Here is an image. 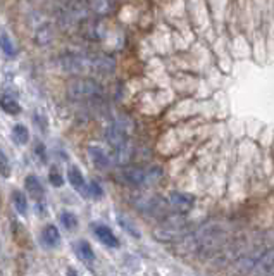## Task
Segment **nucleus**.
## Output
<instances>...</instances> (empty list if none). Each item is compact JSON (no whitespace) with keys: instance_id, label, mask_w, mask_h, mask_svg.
<instances>
[{"instance_id":"4468645a","label":"nucleus","mask_w":274,"mask_h":276,"mask_svg":"<svg viewBox=\"0 0 274 276\" xmlns=\"http://www.w3.org/2000/svg\"><path fill=\"white\" fill-rule=\"evenodd\" d=\"M12 140H14V143L16 145H26L28 143V140H30V130H28L24 124H14V128H12Z\"/></svg>"},{"instance_id":"b1692460","label":"nucleus","mask_w":274,"mask_h":276,"mask_svg":"<svg viewBox=\"0 0 274 276\" xmlns=\"http://www.w3.org/2000/svg\"><path fill=\"white\" fill-rule=\"evenodd\" d=\"M48 180H50V185H54V187H62L64 185V178L57 171H50L48 173Z\"/></svg>"},{"instance_id":"a211bd4d","label":"nucleus","mask_w":274,"mask_h":276,"mask_svg":"<svg viewBox=\"0 0 274 276\" xmlns=\"http://www.w3.org/2000/svg\"><path fill=\"white\" fill-rule=\"evenodd\" d=\"M61 223H62V226H64L66 230H75L76 226H78V218H76L73 212H69V211H64L61 214Z\"/></svg>"},{"instance_id":"f3484780","label":"nucleus","mask_w":274,"mask_h":276,"mask_svg":"<svg viewBox=\"0 0 274 276\" xmlns=\"http://www.w3.org/2000/svg\"><path fill=\"white\" fill-rule=\"evenodd\" d=\"M0 48H2L3 54L9 55V57H14V55L17 54L16 47H14L12 40H10L9 35H7V33H2V35H0Z\"/></svg>"},{"instance_id":"412c9836","label":"nucleus","mask_w":274,"mask_h":276,"mask_svg":"<svg viewBox=\"0 0 274 276\" xmlns=\"http://www.w3.org/2000/svg\"><path fill=\"white\" fill-rule=\"evenodd\" d=\"M0 176L9 178L10 176V162L7 159V156L3 154V150L0 149Z\"/></svg>"},{"instance_id":"f03ea898","label":"nucleus","mask_w":274,"mask_h":276,"mask_svg":"<svg viewBox=\"0 0 274 276\" xmlns=\"http://www.w3.org/2000/svg\"><path fill=\"white\" fill-rule=\"evenodd\" d=\"M129 126L131 124L128 121L121 123V121H114L105 130V138H107L109 145L112 147L116 157L119 160H124L129 152Z\"/></svg>"},{"instance_id":"1a4fd4ad","label":"nucleus","mask_w":274,"mask_h":276,"mask_svg":"<svg viewBox=\"0 0 274 276\" xmlns=\"http://www.w3.org/2000/svg\"><path fill=\"white\" fill-rule=\"evenodd\" d=\"M88 156H90L91 164H93L97 169H107V167L111 166V157H109V154L105 152L102 147H98V145L88 147Z\"/></svg>"},{"instance_id":"ddd939ff","label":"nucleus","mask_w":274,"mask_h":276,"mask_svg":"<svg viewBox=\"0 0 274 276\" xmlns=\"http://www.w3.org/2000/svg\"><path fill=\"white\" fill-rule=\"evenodd\" d=\"M75 252H76V256H78V259L81 261L85 266H91V264H93L95 254H93L91 245L86 240H78V242L75 243Z\"/></svg>"},{"instance_id":"423d86ee","label":"nucleus","mask_w":274,"mask_h":276,"mask_svg":"<svg viewBox=\"0 0 274 276\" xmlns=\"http://www.w3.org/2000/svg\"><path fill=\"white\" fill-rule=\"evenodd\" d=\"M135 205L143 214L154 216V218H162L167 211V202L160 197H154V195H142L135 200Z\"/></svg>"},{"instance_id":"f8f14e48","label":"nucleus","mask_w":274,"mask_h":276,"mask_svg":"<svg viewBox=\"0 0 274 276\" xmlns=\"http://www.w3.org/2000/svg\"><path fill=\"white\" fill-rule=\"evenodd\" d=\"M40 237H41V243H43L45 247H48V249H55V247H59V243H61V233H59L57 226H54V225L43 226Z\"/></svg>"},{"instance_id":"6ab92c4d","label":"nucleus","mask_w":274,"mask_h":276,"mask_svg":"<svg viewBox=\"0 0 274 276\" xmlns=\"http://www.w3.org/2000/svg\"><path fill=\"white\" fill-rule=\"evenodd\" d=\"M48 30H50V28H48V26H41V28H38L37 37H35V40H37L40 45H47L48 41L52 40V31H48Z\"/></svg>"},{"instance_id":"dca6fc26","label":"nucleus","mask_w":274,"mask_h":276,"mask_svg":"<svg viewBox=\"0 0 274 276\" xmlns=\"http://www.w3.org/2000/svg\"><path fill=\"white\" fill-rule=\"evenodd\" d=\"M12 202H14V207L17 209V212L23 216L28 214V198L23 192L19 190H14L12 192Z\"/></svg>"},{"instance_id":"7ed1b4c3","label":"nucleus","mask_w":274,"mask_h":276,"mask_svg":"<svg viewBox=\"0 0 274 276\" xmlns=\"http://www.w3.org/2000/svg\"><path fill=\"white\" fill-rule=\"evenodd\" d=\"M162 176V169L157 166L152 167H126L122 171V178L128 181L129 185L135 187H150L156 185Z\"/></svg>"},{"instance_id":"5701e85b","label":"nucleus","mask_w":274,"mask_h":276,"mask_svg":"<svg viewBox=\"0 0 274 276\" xmlns=\"http://www.w3.org/2000/svg\"><path fill=\"white\" fill-rule=\"evenodd\" d=\"M117 221H119V225L122 226V228L126 230L128 233H131V235H135V238H140V232L138 230L135 228V226H131V225H128V221H126L122 216H117Z\"/></svg>"},{"instance_id":"6e6552de","label":"nucleus","mask_w":274,"mask_h":276,"mask_svg":"<svg viewBox=\"0 0 274 276\" xmlns=\"http://www.w3.org/2000/svg\"><path fill=\"white\" fill-rule=\"evenodd\" d=\"M169 202L178 212H188L190 209L195 205V198L190 194H183V192H173L169 197Z\"/></svg>"},{"instance_id":"0eeeda50","label":"nucleus","mask_w":274,"mask_h":276,"mask_svg":"<svg viewBox=\"0 0 274 276\" xmlns=\"http://www.w3.org/2000/svg\"><path fill=\"white\" fill-rule=\"evenodd\" d=\"M68 181L71 183V187L75 188L76 192L81 194V197L88 198V185H86L85 176H83V173L78 169V167H75V166L69 167L68 169Z\"/></svg>"},{"instance_id":"39448f33","label":"nucleus","mask_w":274,"mask_h":276,"mask_svg":"<svg viewBox=\"0 0 274 276\" xmlns=\"http://www.w3.org/2000/svg\"><path fill=\"white\" fill-rule=\"evenodd\" d=\"M102 93V88L95 79L91 78H78L73 79L68 86V97L71 100H88L95 99Z\"/></svg>"},{"instance_id":"aec40b11","label":"nucleus","mask_w":274,"mask_h":276,"mask_svg":"<svg viewBox=\"0 0 274 276\" xmlns=\"http://www.w3.org/2000/svg\"><path fill=\"white\" fill-rule=\"evenodd\" d=\"M112 2L111 0H91V9L97 14H105L111 10Z\"/></svg>"},{"instance_id":"9d476101","label":"nucleus","mask_w":274,"mask_h":276,"mask_svg":"<svg viewBox=\"0 0 274 276\" xmlns=\"http://www.w3.org/2000/svg\"><path fill=\"white\" fill-rule=\"evenodd\" d=\"M24 188H26L28 195H30L31 198H35L37 202L43 200L45 188L38 176H35V174H28L26 180H24Z\"/></svg>"},{"instance_id":"9b49d317","label":"nucleus","mask_w":274,"mask_h":276,"mask_svg":"<svg viewBox=\"0 0 274 276\" xmlns=\"http://www.w3.org/2000/svg\"><path fill=\"white\" fill-rule=\"evenodd\" d=\"M93 232H95V237H97V238L100 240V242L104 243L105 247H112V249H117V247H119L117 237L112 233V230L109 228V226H105V225H95L93 226Z\"/></svg>"},{"instance_id":"20e7f679","label":"nucleus","mask_w":274,"mask_h":276,"mask_svg":"<svg viewBox=\"0 0 274 276\" xmlns=\"http://www.w3.org/2000/svg\"><path fill=\"white\" fill-rule=\"evenodd\" d=\"M188 223L185 221L180 216H173V218H167L166 221H162L156 228L154 235L157 240H164V242H171V240L183 238V237L188 235Z\"/></svg>"},{"instance_id":"f257e3e1","label":"nucleus","mask_w":274,"mask_h":276,"mask_svg":"<svg viewBox=\"0 0 274 276\" xmlns=\"http://www.w3.org/2000/svg\"><path fill=\"white\" fill-rule=\"evenodd\" d=\"M61 68L68 73H97V75H111L116 69L114 59L107 55H62L59 61Z\"/></svg>"},{"instance_id":"4be33fe9","label":"nucleus","mask_w":274,"mask_h":276,"mask_svg":"<svg viewBox=\"0 0 274 276\" xmlns=\"http://www.w3.org/2000/svg\"><path fill=\"white\" fill-rule=\"evenodd\" d=\"M102 195H104V190H102V187L97 183V181H91V183L88 185V197L100 198Z\"/></svg>"},{"instance_id":"2eb2a0df","label":"nucleus","mask_w":274,"mask_h":276,"mask_svg":"<svg viewBox=\"0 0 274 276\" xmlns=\"http://www.w3.org/2000/svg\"><path fill=\"white\" fill-rule=\"evenodd\" d=\"M0 107H2V109L5 111L7 114H12V116H17V114L21 113L19 102H17V100L14 99V97L3 95L2 99H0Z\"/></svg>"}]
</instances>
